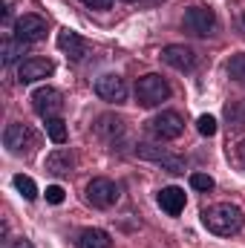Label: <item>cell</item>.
Returning a JSON list of instances; mask_svg holds the SVG:
<instances>
[{"mask_svg":"<svg viewBox=\"0 0 245 248\" xmlns=\"http://www.w3.org/2000/svg\"><path fill=\"white\" fill-rule=\"evenodd\" d=\"M202 225H205L211 234H216V237H234V234L243 231L245 217L237 205H231V202H216V205H208V208L202 211Z\"/></svg>","mask_w":245,"mask_h":248,"instance_id":"obj_1","label":"cell"},{"mask_svg":"<svg viewBox=\"0 0 245 248\" xmlns=\"http://www.w3.org/2000/svg\"><path fill=\"white\" fill-rule=\"evenodd\" d=\"M168 98H170V87H168V81L162 75L150 72V75H141L136 81V101L141 107H156V104H162Z\"/></svg>","mask_w":245,"mask_h":248,"instance_id":"obj_2","label":"cell"},{"mask_svg":"<svg viewBox=\"0 0 245 248\" xmlns=\"http://www.w3.org/2000/svg\"><path fill=\"white\" fill-rule=\"evenodd\" d=\"M182 26L184 32H190L196 38H208V35L216 32V15L205 6H190V9H184Z\"/></svg>","mask_w":245,"mask_h":248,"instance_id":"obj_3","label":"cell"},{"mask_svg":"<svg viewBox=\"0 0 245 248\" xmlns=\"http://www.w3.org/2000/svg\"><path fill=\"white\" fill-rule=\"evenodd\" d=\"M147 130H150L153 139H159V141H170V139H179V136H182L184 122H182L179 113L165 110V113H159V116H153V119L147 122Z\"/></svg>","mask_w":245,"mask_h":248,"instance_id":"obj_4","label":"cell"},{"mask_svg":"<svg viewBox=\"0 0 245 248\" xmlns=\"http://www.w3.org/2000/svg\"><path fill=\"white\" fill-rule=\"evenodd\" d=\"M3 144H6L9 153H15V156H29L32 147H35V133H32L26 124L15 122L3 130Z\"/></svg>","mask_w":245,"mask_h":248,"instance_id":"obj_5","label":"cell"},{"mask_svg":"<svg viewBox=\"0 0 245 248\" xmlns=\"http://www.w3.org/2000/svg\"><path fill=\"white\" fill-rule=\"evenodd\" d=\"M32 107L44 119H58V113L63 110V95L55 87H41L32 93Z\"/></svg>","mask_w":245,"mask_h":248,"instance_id":"obj_6","label":"cell"},{"mask_svg":"<svg viewBox=\"0 0 245 248\" xmlns=\"http://www.w3.org/2000/svg\"><path fill=\"white\" fill-rule=\"evenodd\" d=\"M87 202L95 205V208H113L119 202V187H116V182H110L104 176L92 179L87 185Z\"/></svg>","mask_w":245,"mask_h":248,"instance_id":"obj_7","label":"cell"},{"mask_svg":"<svg viewBox=\"0 0 245 248\" xmlns=\"http://www.w3.org/2000/svg\"><path fill=\"white\" fill-rule=\"evenodd\" d=\"M15 38L23 44H35L46 38V20L41 15H20L15 20Z\"/></svg>","mask_w":245,"mask_h":248,"instance_id":"obj_8","label":"cell"},{"mask_svg":"<svg viewBox=\"0 0 245 248\" xmlns=\"http://www.w3.org/2000/svg\"><path fill=\"white\" fill-rule=\"evenodd\" d=\"M136 153H138L141 159L159 162L168 173H184V159L173 156V153H168L165 147H156V144H138V147H136Z\"/></svg>","mask_w":245,"mask_h":248,"instance_id":"obj_9","label":"cell"},{"mask_svg":"<svg viewBox=\"0 0 245 248\" xmlns=\"http://www.w3.org/2000/svg\"><path fill=\"white\" fill-rule=\"evenodd\" d=\"M95 93H98V98H104L110 104H122L124 98H127V84H124L122 75L107 72V75H101L95 81Z\"/></svg>","mask_w":245,"mask_h":248,"instance_id":"obj_10","label":"cell"},{"mask_svg":"<svg viewBox=\"0 0 245 248\" xmlns=\"http://www.w3.org/2000/svg\"><path fill=\"white\" fill-rule=\"evenodd\" d=\"M55 72V63L49 58H26L17 69V81L20 84H32V81H41V78H49Z\"/></svg>","mask_w":245,"mask_h":248,"instance_id":"obj_11","label":"cell"},{"mask_svg":"<svg viewBox=\"0 0 245 248\" xmlns=\"http://www.w3.org/2000/svg\"><path fill=\"white\" fill-rule=\"evenodd\" d=\"M162 61L168 63V66H173V69H193L196 66V52L193 49H187V46H179V44H173V46H165L162 49Z\"/></svg>","mask_w":245,"mask_h":248,"instance_id":"obj_12","label":"cell"},{"mask_svg":"<svg viewBox=\"0 0 245 248\" xmlns=\"http://www.w3.org/2000/svg\"><path fill=\"white\" fill-rule=\"evenodd\" d=\"M58 49H61L69 61H81V58L87 55L84 38H81L78 32H72V29H61V32H58Z\"/></svg>","mask_w":245,"mask_h":248,"instance_id":"obj_13","label":"cell"},{"mask_svg":"<svg viewBox=\"0 0 245 248\" xmlns=\"http://www.w3.org/2000/svg\"><path fill=\"white\" fill-rule=\"evenodd\" d=\"M156 199H159V208H162L165 214H170V217H179V214L184 211V190L176 187V185L162 187Z\"/></svg>","mask_w":245,"mask_h":248,"instance_id":"obj_14","label":"cell"},{"mask_svg":"<svg viewBox=\"0 0 245 248\" xmlns=\"http://www.w3.org/2000/svg\"><path fill=\"white\" fill-rule=\"evenodd\" d=\"M72 168H75V159H72V153L63 150V147L46 156V173H52V176H69Z\"/></svg>","mask_w":245,"mask_h":248,"instance_id":"obj_15","label":"cell"},{"mask_svg":"<svg viewBox=\"0 0 245 248\" xmlns=\"http://www.w3.org/2000/svg\"><path fill=\"white\" fill-rule=\"evenodd\" d=\"M75 243H78V248H113L110 234L101 231V228H84Z\"/></svg>","mask_w":245,"mask_h":248,"instance_id":"obj_16","label":"cell"},{"mask_svg":"<svg viewBox=\"0 0 245 248\" xmlns=\"http://www.w3.org/2000/svg\"><path fill=\"white\" fill-rule=\"evenodd\" d=\"M95 130H98V136H104L107 141H116V139L124 136V122L116 119V116H101L98 124H95Z\"/></svg>","mask_w":245,"mask_h":248,"instance_id":"obj_17","label":"cell"},{"mask_svg":"<svg viewBox=\"0 0 245 248\" xmlns=\"http://www.w3.org/2000/svg\"><path fill=\"white\" fill-rule=\"evenodd\" d=\"M23 41H17V38H6L3 41V63H15L20 55H23Z\"/></svg>","mask_w":245,"mask_h":248,"instance_id":"obj_18","label":"cell"},{"mask_svg":"<svg viewBox=\"0 0 245 248\" xmlns=\"http://www.w3.org/2000/svg\"><path fill=\"white\" fill-rule=\"evenodd\" d=\"M46 136L55 144H63L66 141V124H63V119H46Z\"/></svg>","mask_w":245,"mask_h":248,"instance_id":"obj_19","label":"cell"},{"mask_svg":"<svg viewBox=\"0 0 245 248\" xmlns=\"http://www.w3.org/2000/svg\"><path fill=\"white\" fill-rule=\"evenodd\" d=\"M15 187L23 193V199H35V196H38V185H35V179H32V176L17 173V176H15Z\"/></svg>","mask_w":245,"mask_h":248,"instance_id":"obj_20","label":"cell"},{"mask_svg":"<svg viewBox=\"0 0 245 248\" xmlns=\"http://www.w3.org/2000/svg\"><path fill=\"white\" fill-rule=\"evenodd\" d=\"M228 75H231L234 81H240V84H245V52H240V55H234V58L228 61Z\"/></svg>","mask_w":245,"mask_h":248,"instance_id":"obj_21","label":"cell"},{"mask_svg":"<svg viewBox=\"0 0 245 248\" xmlns=\"http://www.w3.org/2000/svg\"><path fill=\"white\" fill-rule=\"evenodd\" d=\"M190 185H193V190L208 193V190H214V179L208 173H190Z\"/></svg>","mask_w":245,"mask_h":248,"instance_id":"obj_22","label":"cell"},{"mask_svg":"<svg viewBox=\"0 0 245 248\" xmlns=\"http://www.w3.org/2000/svg\"><path fill=\"white\" fill-rule=\"evenodd\" d=\"M196 127H199L202 136H214V133H216V119H214V116H199Z\"/></svg>","mask_w":245,"mask_h":248,"instance_id":"obj_23","label":"cell"},{"mask_svg":"<svg viewBox=\"0 0 245 248\" xmlns=\"http://www.w3.org/2000/svg\"><path fill=\"white\" fill-rule=\"evenodd\" d=\"M46 202L61 205V202H63V187L61 185H49V187H46Z\"/></svg>","mask_w":245,"mask_h":248,"instance_id":"obj_24","label":"cell"},{"mask_svg":"<svg viewBox=\"0 0 245 248\" xmlns=\"http://www.w3.org/2000/svg\"><path fill=\"white\" fill-rule=\"evenodd\" d=\"M84 6H90V9H110L113 6V0H81Z\"/></svg>","mask_w":245,"mask_h":248,"instance_id":"obj_25","label":"cell"},{"mask_svg":"<svg viewBox=\"0 0 245 248\" xmlns=\"http://www.w3.org/2000/svg\"><path fill=\"white\" fill-rule=\"evenodd\" d=\"M237 162H240V165L245 168V139L240 141V144H237Z\"/></svg>","mask_w":245,"mask_h":248,"instance_id":"obj_26","label":"cell"},{"mask_svg":"<svg viewBox=\"0 0 245 248\" xmlns=\"http://www.w3.org/2000/svg\"><path fill=\"white\" fill-rule=\"evenodd\" d=\"M6 248H32V243L29 240H17V243H12V246H6Z\"/></svg>","mask_w":245,"mask_h":248,"instance_id":"obj_27","label":"cell"}]
</instances>
